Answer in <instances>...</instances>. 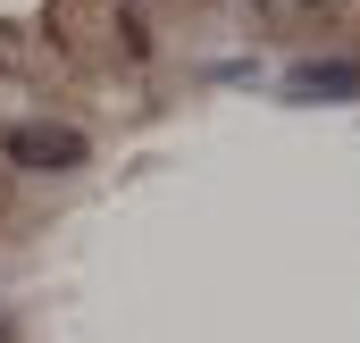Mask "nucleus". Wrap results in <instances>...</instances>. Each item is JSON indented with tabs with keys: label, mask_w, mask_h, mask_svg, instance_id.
<instances>
[{
	"label": "nucleus",
	"mask_w": 360,
	"mask_h": 343,
	"mask_svg": "<svg viewBox=\"0 0 360 343\" xmlns=\"http://www.w3.org/2000/svg\"><path fill=\"white\" fill-rule=\"evenodd\" d=\"M8 160L34 176H68L84 168V134L76 126H8Z\"/></svg>",
	"instance_id": "obj_1"
},
{
	"label": "nucleus",
	"mask_w": 360,
	"mask_h": 343,
	"mask_svg": "<svg viewBox=\"0 0 360 343\" xmlns=\"http://www.w3.org/2000/svg\"><path fill=\"white\" fill-rule=\"evenodd\" d=\"M285 101H360V67L352 59H310L285 76Z\"/></svg>",
	"instance_id": "obj_2"
}]
</instances>
